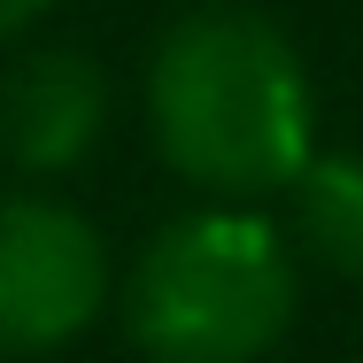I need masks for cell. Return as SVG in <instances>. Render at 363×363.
<instances>
[{
  "instance_id": "obj_4",
  "label": "cell",
  "mask_w": 363,
  "mask_h": 363,
  "mask_svg": "<svg viewBox=\"0 0 363 363\" xmlns=\"http://www.w3.org/2000/svg\"><path fill=\"white\" fill-rule=\"evenodd\" d=\"M101 108H108V85L85 55L70 47L23 55L0 77V155L16 170H70L101 140Z\"/></svg>"
},
{
  "instance_id": "obj_3",
  "label": "cell",
  "mask_w": 363,
  "mask_h": 363,
  "mask_svg": "<svg viewBox=\"0 0 363 363\" xmlns=\"http://www.w3.org/2000/svg\"><path fill=\"white\" fill-rule=\"evenodd\" d=\"M108 294V255L93 224L62 201H0V356H47L93 325Z\"/></svg>"
},
{
  "instance_id": "obj_5",
  "label": "cell",
  "mask_w": 363,
  "mask_h": 363,
  "mask_svg": "<svg viewBox=\"0 0 363 363\" xmlns=\"http://www.w3.org/2000/svg\"><path fill=\"white\" fill-rule=\"evenodd\" d=\"M294 194L309 255H325L340 279H363V155H309Z\"/></svg>"
},
{
  "instance_id": "obj_2",
  "label": "cell",
  "mask_w": 363,
  "mask_h": 363,
  "mask_svg": "<svg viewBox=\"0 0 363 363\" xmlns=\"http://www.w3.org/2000/svg\"><path fill=\"white\" fill-rule=\"evenodd\" d=\"M294 325V255L263 217L201 209L147 247L132 340L155 363H255Z\"/></svg>"
},
{
  "instance_id": "obj_1",
  "label": "cell",
  "mask_w": 363,
  "mask_h": 363,
  "mask_svg": "<svg viewBox=\"0 0 363 363\" xmlns=\"http://www.w3.org/2000/svg\"><path fill=\"white\" fill-rule=\"evenodd\" d=\"M147 108L162 155L209 194H279L309 170V77L263 16H186L155 55Z\"/></svg>"
},
{
  "instance_id": "obj_6",
  "label": "cell",
  "mask_w": 363,
  "mask_h": 363,
  "mask_svg": "<svg viewBox=\"0 0 363 363\" xmlns=\"http://www.w3.org/2000/svg\"><path fill=\"white\" fill-rule=\"evenodd\" d=\"M47 8H55V0H0V39H16L23 23H39Z\"/></svg>"
}]
</instances>
